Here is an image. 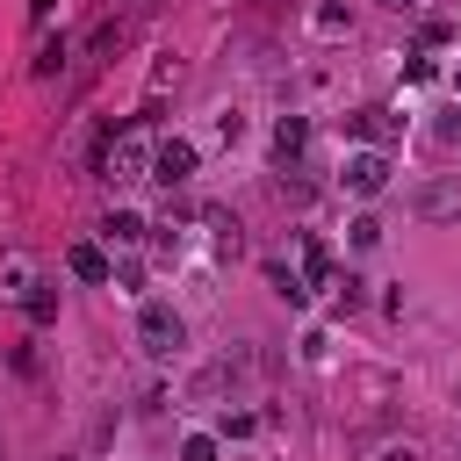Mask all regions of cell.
Instances as JSON below:
<instances>
[{
	"instance_id": "3957f363",
	"label": "cell",
	"mask_w": 461,
	"mask_h": 461,
	"mask_svg": "<svg viewBox=\"0 0 461 461\" xmlns=\"http://www.w3.org/2000/svg\"><path fill=\"white\" fill-rule=\"evenodd\" d=\"M137 346H144L151 360H173V353L187 346V324H180V310H173V303H144V310H137Z\"/></svg>"
},
{
	"instance_id": "e0dca14e",
	"label": "cell",
	"mask_w": 461,
	"mask_h": 461,
	"mask_svg": "<svg viewBox=\"0 0 461 461\" xmlns=\"http://www.w3.org/2000/svg\"><path fill=\"white\" fill-rule=\"evenodd\" d=\"M375 461H418V447H411V439H403V447H382V454H375Z\"/></svg>"
},
{
	"instance_id": "ba28073f",
	"label": "cell",
	"mask_w": 461,
	"mask_h": 461,
	"mask_svg": "<svg viewBox=\"0 0 461 461\" xmlns=\"http://www.w3.org/2000/svg\"><path fill=\"white\" fill-rule=\"evenodd\" d=\"M303 144H310V122H303V115H281V122H274V158H281V166H295V158H303Z\"/></svg>"
},
{
	"instance_id": "8992f818",
	"label": "cell",
	"mask_w": 461,
	"mask_h": 461,
	"mask_svg": "<svg viewBox=\"0 0 461 461\" xmlns=\"http://www.w3.org/2000/svg\"><path fill=\"white\" fill-rule=\"evenodd\" d=\"M194 166H202V151H194L187 137L151 144V180H158V187H187V180H194Z\"/></svg>"
},
{
	"instance_id": "9c48e42d",
	"label": "cell",
	"mask_w": 461,
	"mask_h": 461,
	"mask_svg": "<svg viewBox=\"0 0 461 461\" xmlns=\"http://www.w3.org/2000/svg\"><path fill=\"white\" fill-rule=\"evenodd\" d=\"M65 267H72L79 281H108V252H101V245H86V238L65 252Z\"/></svg>"
},
{
	"instance_id": "d6986e66",
	"label": "cell",
	"mask_w": 461,
	"mask_h": 461,
	"mask_svg": "<svg viewBox=\"0 0 461 461\" xmlns=\"http://www.w3.org/2000/svg\"><path fill=\"white\" fill-rule=\"evenodd\" d=\"M454 86H461V72H454Z\"/></svg>"
},
{
	"instance_id": "277c9868",
	"label": "cell",
	"mask_w": 461,
	"mask_h": 461,
	"mask_svg": "<svg viewBox=\"0 0 461 461\" xmlns=\"http://www.w3.org/2000/svg\"><path fill=\"white\" fill-rule=\"evenodd\" d=\"M411 216L418 223H461V173H432L411 187Z\"/></svg>"
},
{
	"instance_id": "6da1fadb",
	"label": "cell",
	"mask_w": 461,
	"mask_h": 461,
	"mask_svg": "<svg viewBox=\"0 0 461 461\" xmlns=\"http://www.w3.org/2000/svg\"><path fill=\"white\" fill-rule=\"evenodd\" d=\"M0 303L29 310L36 324H50V317H58V288L43 281L36 252H22V245H7V252H0Z\"/></svg>"
},
{
	"instance_id": "7c38bea8",
	"label": "cell",
	"mask_w": 461,
	"mask_h": 461,
	"mask_svg": "<svg viewBox=\"0 0 461 461\" xmlns=\"http://www.w3.org/2000/svg\"><path fill=\"white\" fill-rule=\"evenodd\" d=\"M346 245H353V252H375V245H382V216H353V223H346Z\"/></svg>"
},
{
	"instance_id": "5b68a950",
	"label": "cell",
	"mask_w": 461,
	"mask_h": 461,
	"mask_svg": "<svg viewBox=\"0 0 461 461\" xmlns=\"http://www.w3.org/2000/svg\"><path fill=\"white\" fill-rule=\"evenodd\" d=\"M339 180H346V194H360V202H375V194L389 187V151H382V144H367V151H353V158L339 166Z\"/></svg>"
},
{
	"instance_id": "2e32d148",
	"label": "cell",
	"mask_w": 461,
	"mask_h": 461,
	"mask_svg": "<svg viewBox=\"0 0 461 461\" xmlns=\"http://www.w3.org/2000/svg\"><path fill=\"white\" fill-rule=\"evenodd\" d=\"M432 137H439L447 151H461V115H439V122H432Z\"/></svg>"
},
{
	"instance_id": "ac0fdd59",
	"label": "cell",
	"mask_w": 461,
	"mask_h": 461,
	"mask_svg": "<svg viewBox=\"0 0 461 461\" xmlns=\"http://www.w3.org/2000/svg\"><path fill=\"white\" fill-rule=\"evenodd\" d=\"M389 7H418V0H389Z\"/></svg>"
},
{
	"instance_id": "5bb4252c",
	"label": "cell",
	"mask_w": 461,
	"mask_h": 461,
	"mask_svg": "<svg viewBox=\"0 0 461 461\" xmlns=\"http://www.w3.org/2000/svg\"><path fill=\"white\" fill-rule=\"evenodd\" d=\"M353 29V7H317V36H346Z\"/></svg>"
},
{
	"instance_id": "30bf717a",
	"label": "cell",
	"mask_w": 461,
	"mask_h": 461,
	"mask_svg": "<svg viewBox=\"0 0 461 461\" xmlns=\"http://www.w3.org/2000/svg\"><path fill=\"white\" fill-rule=\"evenodd\" d=\"M303 288H331V252L317 238H303Z\"/></svg>"
},
{
	"instance_id": "7a4b0ae2",
	"label": "cell",
	"mask_w": 461,
	"mask_h": 461,
	"mask_svg": "<svg viewBox=\"0 0 461 461\" xmlns=\"http://www.w3.org/2000/svg\"><path fill=\"white\" fill-rule=\"evenodd\" d=\"M101 180H115V187L151 180V130H144V122H122V130L101 144Z\"/></svg>"
},
{
	"instance_id": "8fae6325",
	"label": "cell",
	"mask_w": 461,
	"mask_h": 461,
	"mask_svg": "<svg viewBox=\"0 0 461 461\" xmlns=\"http://www.w3.org/2000/svg\"><path fill=\"white\" fill-rule=\"evenodd\" d=\"M101 230H108V245H122V252H130V245L144 238V216H137V209H115V216H108Z\"/></svg>"
},
{
	"instance_id": "4fadbf2b",
	"label": "cell",
	"mask_w": 461,
	"mask_h": 461,
	"mask_svg": "<svg viewBox=\"0 0 461 461\" xmlns=\"http://www.w3.org/2000/svg\"><path fill=\"white\" fill-rule=\"evenodd\" d=\"M216 454H223L216 432H187V439H180V461H216Z\"/></svg>"
},
{
	"instance_id": "52a82bcc",
	"label": "cell",
	"mask_w": 461,
	"mask_h": 461,
	"mask_svg": "<svg viewBox=\"0 0 461 461\" xmlns=\"http://www.w3.org/2000/svg\"><path fill=\"white\" fill-rule=\"evenodd\" d=\"M346 130H353L360 144H382V151H389V144L403 137V115H396V108H382V101H367V108H353V115H346Z\"/></svg>"
},
{
	"instance_id": "9a60e30c",
	"label": "cell",
	"mask_w": 461,
	"mask_h": 461,
	"mask_svg": "<svg viewBox=\"0 0 461 461\" xmlns=\"http://www.w3.org/2000/svg\"><path fill=\"white\" fill-rule=\"evenodd\" d=\"M108 281H115V288H137V281H144V267L122 252V259H108Z\"/></svg>"
}]
</instances>
